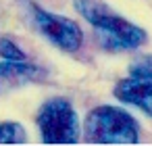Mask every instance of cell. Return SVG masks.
Instances as JSON below:
<instances>
[{
    "mask_svg": "<svg viewBox=\"0 0 152 146\" xmlns=\"http://www.w3.org/2000/svg\"><path fill=\"white\" fill-rule=\"evenodd\" d=\"M83 134L92 144H135L140 140V125L127 111L102 104L86 115Z\"/></svg>",
    "mask_w": 152,
    "mask_h": 146,
    "instance_id": "obj_2",
    "label": "cell"
},
{
    "mask_svg": "<svg viewBox=\"0 0 152 146\" xmlns=\"http://www.w3.org/2000/svg\"><path fill=\"white\" fill-rule=\"evenodd\" d=\"M0 56L2 59H11V61H21V59H27L25 52L9 38H0Z\"/></svg>",
    "mask_w": 152,
    "mask_h": 146,
    "instance_id": "obj_8",
    "label": "cell"
},
{
    "mask_svg": "<svg viewBox=\"0 0 152 146\" xmlns=\"http://www.w3.org/2000/svg\"><path fill=\"white\" fill-rule=\"evenodd\" d=\"M27 142V131L17 121L0 123V144H23Z\"/></svg>",
    "mask_w": 152,
    "mask_h": 146,
    "instance_id": "obj_7",
    "label": "cell"
},
{
    "mask_svg": "<svg viewBox=\"0 0 152 146\" xmlns=\"http://www.w3.org/2000/svg\"><path fill=\"white\" fill-rule=\"evenodd\" d=\"M36 123L44 144H75L79 140L77 113L65 98H50L38 111Z\"/></svg>",
    "mask_w": 152,
    "mask_h": 146,
    "instance_id": "obj_3",
    "label": "cell"
},
{
    "mask_svg": "<svg viewBox=\"0 0 152 146\" xmlns=\"http://www.w3.org/2000/svg\"><path fill=\"white\" fill-rule=\"evenodd\" d=\"M73 7L92 27H96L102 46L108 50H135L148 40L142 27L123 19L102 0H73Z\"/></svg>",
    "mask_w": 152,
    "mask_h": 146,
    "instance_id": "obj_1",
    "label": "cell"
},
{
    "mask_svg": "<svg viewBox=\"0 0 152 146\" xmlns=\"http://www.w3.org/2000/svg\"><path fill=\"white\" fill-rule=\"evenodd\" d=\"M115 98L137 106L152 117V54H142L129 65V75L117 81L113 90Z\"/></svg>",
    "mask_w": 152,
    "mask_h": 146,
    "instance_id": "obj_4",
    "label": "cell"
},
{
    "mask_svg": "<svg viewBox=\"0 0 152 146\" xmlns=\"http://www.w3.org/2000/svg\"><path fill=\"white\" fill-rule=\"evenodd\" d=\"M31 19L36 23V27L61 50L65 52H77L83 44V34L81 27L65 17V15H54L42 7H31Z\"/></svg>",
    "mask_w": 152,
    "mask_h": 146,
    "instance_id": "obj_5",
    "label": "cell"
},
{
    "mask_svg": "<svg viewBox=\"0 0 152 146\" xmlns=\"http://www.w3.org/2000/svg\"><path fill=\"white\" fill-rule=\"evenodd\" d=\"M44 77H46V71L42 67H38L36 63H29L27 59H21V61L2 59L0 61V94H7L21 86L40 81Z\"/></svg>",
    "mask_w": 152,
    "mask_h": 146,
    "instance_id": "obj_6",
    "label": "cell"
}]
</instances>
